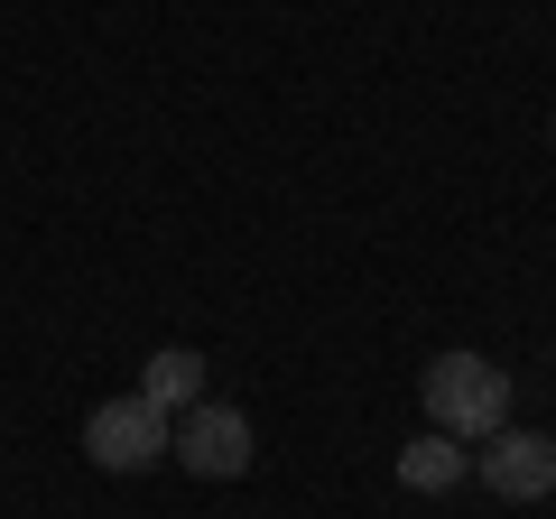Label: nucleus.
I'll return each mask as SVG.
<instances>
[{"label":"nucleus","instance_id":"f257e3e1","mask_svg":"<svg viewBox=\"0 0 556 519\" xmlns=\"http://www.w3.org/2000/svg\"><path fill=\"white\" fill-rule=\"evenodd\" d=\"M417 400H427V427L455 445H482L510 427V371L482 353H437L427 362V380H417Z\"/></svg>","mask_w":556,"mask_h":519},{"label":"nucleus","instance_id":"f03ea898","mask_svg":"<svg viewBox=\"0 0 556 519\" xmlns=\"http://www.w3.org/2000/svg\"><path fill=\"white\" fill-rule=\"evenodd\" d=\"M167 408H149L130 390V400H93V418H84V455L102 464V473H149V464H167Z\"/></svg>","mask_w":556,"mask_h":519},{"label":"nucleus","instance_id":"7ed1b4c3","mask_svg":"<svg viewBox=\"0 0 556 519\" xmlns=\"http://www.w3.org/2000/svg\"><path fill=\"white\" fill-rule=\"evenodd\" d=\"M167 455L186 464V473H204V482H232V473H251V418L241 408H223V400H195L177 418V436H167Z\"/></svg>","mask_w":556,"mask_h":519},{"label":"nucleus","instance_id":"20e7f679","mask_svg":"<svg viewBox=\"0 0 556 519\" xmlns=\"http://www.w3.org/2000/svg\"><path fill=\"white\" fill-rule=\"evenodd\" d=\"M473 473H482V492H501V501H547L556 492V436L547 427H501V436H482Z\"/></svg>","mask_w":556,"mask_h":519},{"label":"nucleus","instance_id":"39448f33","mask_svg":"<svg viewBox=\"0 0 556 519\" xmlns=\"http://www.w3.org/2000/svg\"><path fill=\"white\" fill-rule=\"evenodd\" d=\"M139 400L167 408V418H186V408L204 400V353L195 343H159V353L139 362Z\"/></svg>","mask_w":556,"mask_h":519},{"label":"nucleus","instance_id":"423d86ee","mask_svg":"<svg viewBox=\"0 0 556 519\" xmlns=\"http://www.w3.org/2000/svg\"><path fill=\"white\" fill-rule=\"evenodd\" d=\"M390 473H399V492L437 501V492H455V482H464V445L427 427V436H408V445H399V464H390Z\"/></svg>","mask_w":556,"mask_h":519},{"label":"nucleus","instance_id":"0eeeda50","mask_svg":"<svg viewBox=\"0 0 556 519\" xmlns=\"http://www.w3.org/2000/svg\"><path fill=\"white\" fill-rule=\"evenodd\" d=\"M547 140H556V121H547Z\"/></svg>","mask_w":556,"mask_h":519}]
</instances>
